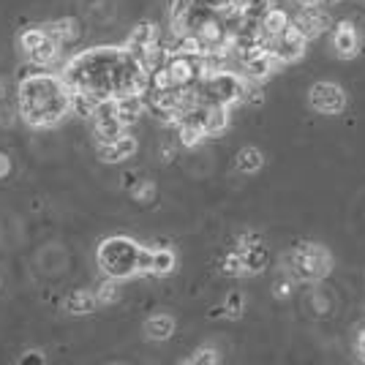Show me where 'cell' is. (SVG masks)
Segmentation results:
<instances>
[{"mask_svg": "<svg viewBox=\"0 0 365 365\" xmlns=\"http://www.w3.org/2000/svg\"><path fill=\"white\" fill-rule=\"evenodd\" d=\"M71 112V88L52 74L19 79V115L33 128H49Z\"/></svg>", "mask_w": 365, "mask_h": 365, "instance_id": "cell-1", "label": "cell"}, {"mask_svg": "<svg viewBox=\"0 0 365 365\" xmlns=\"http://www.w3.org/2000/svg\"><path fill=\"white\" fill-rule=\"evenodd\" d=\"M139 251L142 245H137L131 237H107L98 245V267L109 275V278H131L139 273Z\"/></svg>", "mask_w": 365, "mask_h": 365, "instance_id": "cell-2", "label": "cell"}, {"mask_svg": "<svg viewBox=\"0 0 365 365\" xmlns=\"http://www.w3.org/2000/svg\"><path fill=\"white\" fill-rule=\"evenodd\" d=\"M245 82L243 76L232 74V71H215V74H207L205 79H199V96L205 104H224V107H232L235 101H243L245 93Z\"/></svg>", "mask_w": 365, "mask_h": 365, "instance_id": "cell-3", "label": "cell"}, {"mask_svg": "<svg viewBox=\"0 0 365 365\" xmlns=\"http://www.w3.org/2000/svg\"><path fill=\"white\" fill-rule=\"evenodd\" d=\"M292 273L300 281H319L330 273V254L317 243H303L292 254Z\"/></svg>", "mask_w": 365, "mask_h": 365, "instance_id": "cell-4", "label": "cell"}, {"mask_svg": "<svg viewBox=\"0 0 365 365\" xmlns=\"http://www.w3.org/2000/svg\"><path fill=\"white\" fill-rule=\"evenodd\" d=\"M308 104L317 109L319 115H338L346 107V93L335 82H317L308 91Z\"/></svg>", "mask_w": 365, "mask_h": 365, "instance_id": "cell-5", "label": "cell"}, {"mask_svg": "<svg viewBox=\"0 0 365 365\" xmlns=\"http://www.w3.org/2000/svg\"><path fill=\"white\" fill-rule=\"evenodd\" d=\"M305 44H308V38L294 25H289L284 33H278L275 38H270V52L281 63H294L305 55Z\"/></svg>", "mask_w": 365, "mask_h": 365, "instance_id": "cell-6", "label": "cell"}, {"mask_svg": "<svg viewBox=\"0 0 365 365\" xmlns=\"http://www.w3.org/2000/svg\"><path fill=\"white\" fill-rule=\"evenodd\" d=\"M292 25L303 33L305 38H314V36H319V33H324L330 28V14L317 9V6H305L303 11L294 16Z\"/></svg>", "mask_w": 365, "mask_h": 365, "instance_id": "cell-7", "label": "cell"}, {"mask_svg": "<svg viewBox=\"0 0 365 365\" xmlns=\"http://www.w3.org/2000/svg\"><path fill=\"white\" fill-rule=\"evenodd\" d=\"M145 109H148V104H145V96H142V93H128V96L115 98V115H118V120H120L125 128L134 125Z\"/></svg>", "mask_w": 365, "mask_h": 365, "instance_id": "cell-8", "label": "cell"}, {"mask_svg": "<svg viewBox=\"0 0 365 365\" xmlns=\"http://www.w3.org/2000/svg\"><path fill=\"white\" fill-rule=\"evenodd\" d=\"M134 153H137V139L128 137V134L118 137L115 142H107V145H101V158H104L107 164H118V161H125V158H131Z\"/></svg>", "mask_w": 365, "mask_h": 365, "instance_id": "cell-9", "label": "cell"}, {"mask_svg": "<svg viewBox=\"0 0 365 365\" xmlns=\"http://www.w3.org/2000/svg\"><path fill=\"white\" fill-rule=\"evenodd\" d=\"M278 66H281V61H278L273 52L267 49V52H262V55L251 58L248 63H243V74H245V79H254V82H259V79H264V76L273 74Z\"/></svg>", "mask_w": 365, "mask_h": 365, "instance_id": "cell-10", "label": "cell"}, {"mask_svg": "<svg viewBox=\"0 0 365 365\" xmlns=\"http://www.w3.org/2000/svg\"><path fill=\"white\" fill-rule=\"evenodd\" d=\"M227 125H229V107H224V104H207L205 120H202L205 137H218V134H224Z\"/></svg>", "mask_w": 365, "mask_h": 365, "instance_id": "cell-11", "label": "cell"}, {"mask_svg": "<svg viewBox=\"0 0 365 365\" xmlns=\"http://www.w3.org/2000/svg\"><path fill=\"white\" fill-rule=\"evenodd\" d=\"M333 44H335V52H338L341 58H354L357 49H360V38H357V33H354V28H351L349 22H341V25L335 28Z\"/></svg>", "mask_w": 365, "mask_h": 365, "instance_id": "cell-12", "label": "cell"}, {"mask_svg": "<svg viewBox=\"0 0 365 365\" xmlns=\"http://www.w3.org/2000/svg\"><path fill=\"white\" fill-rule=\"evenodd\" d=\"M172 333H175V319L167 314H155L145 322V335L150 341H167V338H172Z\"/></svg>", "mask_w": 365, "mask_h": 365, "instance_id": "cell-13", "label": "cell"}, {"mask_svg": "<svg viewBox=\"0 0 365 365\" xmlns=\"http://www.w3.org/2000/svg\"><path fill=\"white\" fill-rule=\"evenodd\" d=\"M289 25H292L289 14H287L284 9H270V11L264 14V19L259 22V28H262V33H264V38H275L278 33H284Z\"/></svg>", "mask_w": 365, "mask_h": 365, "instance_id": "cell-14", "label": "cell"}, {"mask_svg": "<svg viewBox=\"0 0 365 365\" xmlns=\"http://www.w3.org/2000/svg\"><path fill=\"white\" fill-rule=\"evenodd\" d=\"M125 134V125L118 120V115H107V118H96V137L101 139V145L115 142L118 137Z\"/></svg>", "mask_w": 365, "mask_h": 365, "instance_id": "cell-15", "label": "cell"}, {"mask_svg": "<svg viewBox=\"0 0 365 365\" xmlns=\"http://www.w3.org/2000/svg\"><path fill=\"white\" fill-rule=\"evenodd\" d=\"M98 104H101L98 96L85 91H71V109H74V115H79V118H96Z\"/></svg>", "mask_w": 365, "mask_h": 365, "instance_id": "cell-16", "label": "cell"}, {"mask_svg": "<svg viewBox=\"0 0 365 365\" xmlns=\"http://www.w3.org/2000/svg\"><path fill=\"white\" fill-rule=\"evenodd\" d=\"M150 44H155V25H153V22H142V25H137L134 33L128 36V44L125 46L134 49L137 55H142V49Z\"/></svg>", "mask_w": 365, "mask_h": 365, "instance_id": "cell-17", "label": "cell"}, {"mask_svg": "<svg viewBox=\"0 0 365 365\" xmlns=\"http://www.w3.org/2000/svg\"><path fill=\"white\" fill-rule=\"evenodd\" d=\"M240 254H243L245 273H262V270L267 267V262H270V254H267V248L262 243L254 245V248H245Z\"/></svg>", "mask_w": 365, "mask_h": 365, "instance_id": "cell-18", "label": "cell"}, {"mask_svg": "<svg viewBox=\"0 0 365 365\" xmlns=\"http://www.w3.org/2000/svg\"><path fill=\"white\" fill-rule=\"evenodd\" d=\"M262 164H264V158H262V150H259V148H243V150L237 153V161H235L237 172H243V175L259 172Z\"/></svg>", "mask_w": 365, "mask_h": 365, "instance_id": "cell-19", "label": "cell"}, {"mask_svg": "<svg viewBox=\"0 0 365 365\" xmlns=\"http://www.w3.org/2000/svg\"><path fill=\"white\" fill-rule=\"evenodd\" d=\"M96 300H98V297H93L91 292H74V294L66 300V308H68V314L85 317V314L96 311Z\"/></svg>", "mask_w": 365, "mask_h": 365, "instance_id": "cell-20", "label": "cell"}, {"mask_svg": "<svg viewBox=\"0 0 365 365\" xmlns=\"http://www.w3.org/2000/svg\"><path fill=\"white\" fill-rule=\"evenodd\" d=\"M175 254L169 248H153V267L150 275H169L175 270Z\"/></svg>", "mask_w": 365, "mask_h": 365, "instance_id": "cell-21", "label": "cell"}, {"mask_svg": "<svg viewBox=\"0 0 365 365\" xmlns=\"http://www.w3.org/2000/svg\"><path fill=\"white\" fill-rule=\"evenodd\" d=\"M270 9H273V0H245L243 3V19L245 22L259 25Z\"/></svg>", "mask_w": 365, "mask_h": 365, "instance_id": "cell-22", "label": "cell"}, {"mask_svg": "<svg viewBox=\"0 0 365 365\" xmlns=\"http://www.w3.org/2000/svg\"><path fill=\"white\" fill-rule=\"evenodd\" d=\"M76 28H79L76 19H61V22H52L46 33H49V38H55L58 44H63V41H71L76 33H79Z\"/></svg>", "mask_w": 365, "mask_h": 365, "instance_id": "cell-23", "label": "cell"}, {"mask_svg": "<svg viewBox=\"0 0 365 365\" xmlns=\"http://www.w3.org/2000/svg\"><path fill=\"white\" fill-rule=\"evenodd\" d=\"M58 46L61 44H58L55 38H46L44 44L38 46V49H33L28 58H31L33 66H49V63L58 58Z\"/></svg>", "mask_w": 365, "mask_h": 365, "instance_id": "cell-24", "label": "cell"}, {"mask_svg": "<svg viewBox=\"0 0 365 365\" xmlns=\"http://www.w3.org/2000/svg\"><path fill=\"white\" fill-rule=\"evenodd\" d=\"M46 38H49V33L46 31H41V28H28V31L19 36V49H22L25 55H31L33 49H38Z\"/></svg>", "mask_w": 365, "mask_h": 365, "instance_id": "cell-25", "label": "cell"}, {"mask_svg": "<svg viewBox=\"0 0 365 365\" xmlns=\"http://www.w3.org/2000/svg\"><path fill=\"white\" fill-rule=\"evenodd\" d=\"M180 125V142L185 145V148H194V145H199V139L205 137V128L202 125H197V123H178Z\"/></svg>", "mask_w": 365, "mask_h": 365, "instance_id": "cell-26", "label": "cell"}, {"mask_svg": "<svg viewBox=\"0 0 365 365\" xmlns=\"http://www.w3.org/2000/svg\"><path fill=\"white\" fill-rule=\"evenodd\" d=\"M224 314H227V317H232V319H237V317L243 314V294H240V292H232V294L227 297Z\"/></svg>", "mask_w": 365, "mask_h": 365, "instance_id": "cell-27", "label": "cell"}, {"mask_svg": "<svg viewBox=\"0 0 365 365\" xmlns=\"http://www.w3.org/2000/svg\"><path fill=\"white\" fill-rule=\"evenodd\" d=\"M224 273L227 275H243L245 264H243V254H229L224 259Z\"/></svg>", "mask_w": 365, "mask_h": 365, "instance_id": "cell-28", "label": "cell"}, {"mask_svg": "<svg viewBox=\"0 0 365 365\" xmlns=\"http://www.w3.org/2000/svg\"><path fill=\"white\" fill-rule=\"evenodd\" d=\"M218 360V354H215V349H210V346H202V349L194 351V357H188V363L191 365H210Z\"/></svg>", "mask_w": 365, "mask_h": 365, "instance_id": "cell-29", "label": "cell"}, {"mask_svg": "<svg viewBox=\"0 0 365 365\" xmlns=\"http://www.w3.org/2000/svg\"><path fill=\"white\" fill-rule=\"evenodd\" d=\"M101 303H112L115 297H118V278H109L107 284L98 289V294H96Z\"/></svg>", "mask_w": 365, "mask_h": 365, "instance_id": "cell-30", "label": "cell"}, {"mask_svg": "<svg viewBox=\"0 0 365 365\" xmlns=\"http://www.w3.org/2000/svg\"><path fill=\"white\" fill-rule=\"evenodd\" d=\"M150 267H153V248L142 245V251H139V273H150Z\"/></svg>", "mask_w": 365, "mask_h": 365, "instance_id": "cell-31", "label": "cell"}, {"mask_svg": "<svg viewBox=\"0 0 365 365\" xmlns=\"http://www.w3.org/2000/svg\"><path fill=\"white\" fill-rule=\"evenodd\" d=\"M199 6H205V9H210V11H224V9H229L235 0H197Z\"/></svg>", "mask_w": 365, "mask_h": 365, "instance_id": "cell-32", "label": "cell"}, {"mask_svg": "<svg viewBox=\"0 0 365 365\" xmlns=\"http://www.w3.org/2000/svg\"><path fill=\"white\" fill-rule=\"evenodd\" d=\"M262 240H259V235H243L240 237V245H243V251L245 248H254V245H259Z\"/></svg>", "mask_w": 365, "mask_h": 365, "instance_id": "cell-33", "label": "cell"}, {"mask_svg": "<svg viewBox=\"0 0 365 365\" xmlns=\"http://www.w3.org/2000/svg\"><path fill=\"white\" fill-rule=\"evenodd\" d=\"M19 363H44V357H41V351H25V357Z\"/></svg>", "mask_w": 365, "mask_h": 365, "instance_id": "cell-34", "label": "cell"}, {"mask_svg": "<svg viewBox=\"0 0 365 365\" xmlns=\"http://www.w3.org/2000/svg\"><path fill=\"white\" fill-rule=\"evenodd\" d=\"M275 292H278V297H287V294L292 292V284L289 281H284V284H278V289Z\"/></svg>", "mask_w": 365, "mask_h": 365, "instance_id": "cell-35", "label": "cell"}, {"mask_svg": "<svg viewBox=\"0 0 365 365\" xmlns=\"http://www.w3.org/2000/svg\"><path fill=\"white\" fill-rule=\"evenodd\" d=\"M357 351H360V357L365 360V333H360V341H357Z\"/></svg>", "mask_w": 365, "mask_h": 365, "instance_id": "cell-36", "label": "cell"}, {"mask_svg": "<svg viewBox=\"0 0 365 365\" xmlns=\"http://www.w3.org/2000/svg\"><path fill=\"white\" fill-rule=\"evenodd\" d=\"M3 172H9V158H6V155H0V175H3Z\"/></svg>", "mask_w": 365, "mask_h": 365, "instance_id": "cell-37", "label": "cell"}, {"mask_svg": "<svg viewBox=\"0 0 365 365\" xmlns=\"http://www.w3.org/2000/svg\"><path fill=\"white\" fill-rule=\"evenodd\" d=\"M305 6H314V3H322V0H303Z\"/></svg>", "mask_w": 365, "mask_h": 365, "instance_id": "cell-38", "label": "cell"}]
</instances>
